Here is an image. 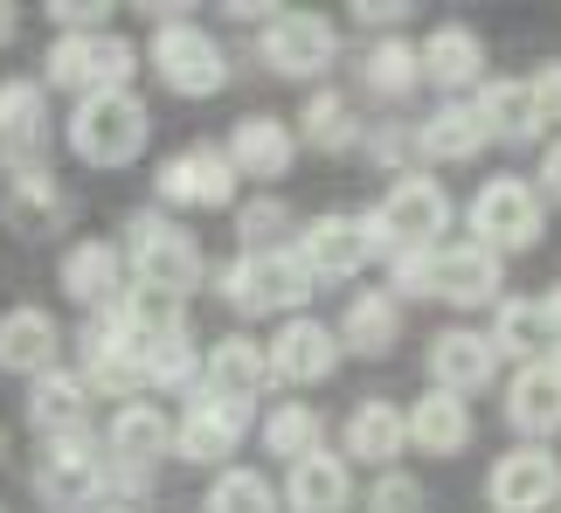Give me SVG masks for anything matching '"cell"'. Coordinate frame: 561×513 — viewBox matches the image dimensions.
<instances>
[{"instance_id": "cell-1", "label": "cell", "mask_w": 561, "mask_h": 513, "mask_svg": "<svg viewBox=\"0 0 561 513\" xmlns=\"http://www.w3.org/2000/svg\"><path fill=\"white\" fill-rule=\"evenodd\" d=\"M146 133H153V118H146V104L133 91H98L83 98L70 112V153L83 167H125L146 153Z\"/></svg>"}, {"instance_id": "cell-2", "label": "cell", "mask_w": 561, "mask_h": 513, "mask_svg": "<svg viewBox=\"0 0 561 513\" xmlns=\"http://www.w3.org/2000/svg\"><path fill=\"white\" fill-rule=\"evenodd\" d=\"M222 298L236 312H291L312 298V271L298 264V250H243L222 271Z\"/></svg>"}, {"instance_id": "cell-3", "label": "cell", "mask_w": 561, "mask_h": 513, "mask_svg": "<svg viewBox=\"0 0 561 513\" xmlns=\"http://www.w3.org/2000/svg\"><path fill=\"white\" fill-rule=\"evenodd\" d=\"M49 83H62V91H77L83 98H98V91H133V70H139V49L125 35H56L49 42Z\"/></svg>"}, {"instance_id": "cell-4", "label": "cell", "mask_w": 561, "mask_h": 513, "mask_svg": "<svg viewBox=\"0 0 561 513\" xmlns=\"http://www.w3.org/2000/svg\"><path fill=\"white\" fill-rule=\"evenodd\" d=\"M541 229H548V216H541V187L500 174V181H485L479 195H471V243H485L492 256L534 250V243H541Z\"/></svg>"}, {"instance_id": "cell-5", "label": "cell", "mask_w": 561, "mask_h": 513, "mask_svg": "<svg viewBox=\"0 0 561 513\" xmlns=\"http://www.w3.org/2000/svg\"><path fill=\"white\" fill-rule=\"evenodd\" d=\"M381 250L396 256V243H388L381 216H319L306 237H298V264H306L312 277H327V285H340V277L368 271Z\"/></svg>"}, {"instance_id": "cell-6", "label": "cell", "mask_w": 561, "mask_h": 513, "mask_svg": "<svg viewBox=\"0 0 561 513\" xmlns=\"http://www.w3.org/2000/svg\"><path fill=\"white\" fill-rule=\"evenodd\" d=\"M133 277L153 292L187 298L194 277H202V243L187 229H174L167 216H133Z\"/></svg>"}, {"instance_id": "cell-7", "label": "cell", "mask_w": 561, "mask_h": 513, "mask_svg": "<svg viewBox=\"0 0 561 513\" xmlns=\"http://www.w3.org/2000/svg\"><path fill=\"white\" fill-rule=\"evenodd\" d=\"M153 70H160L167 91H181V98H215L229 83V62L215 49V35H202L194 21H167L153 35Z\"/></svg>"}, {"instance_id": "cell-8", "label": "cell", "mask_w": 561, "mask_h": 513, "mask_svg": "<svg viewBox=\"0 0 561 513\" xmlns=\"http://www.w3.org/2000/svg\"><path fill=\"white\" fill-rule=\"evenodd\" d=\"M375 216H381L396 250H437L444 229H450V195H444V181H430V174H402L381 195Z\"/></svg>"}, {"instance_id": "cell-9", "label": "cell", "mask_w": 561, "mask_h": 513, "mask_svg": "<svg viewBox=\"0 0 561 513\" xmlns=\"http://www.w3.org/2000/svg\"><path fill=\"white\" fill-rule=\"evenodd\" d=\"M485 500H492V513H541V506H554L561 500V465H554V452H541V444L506 452L485 472Z\"/></svg>"}, {"instance_id": "cell-10", "label": "cell", "mask_w": 561, "mask_h": 513, "mask_svg": "<svg viewBox=\"0 0 561 513\" xmlns=\"http://www.w3.org/2000/svg\"><path fill=\"white\" fill-rule=\"evenodd\" d=\"M340 56V29L327 14H271L264 21V62L277 77H319Z\"/></svg>"}, {"instance_id": "cell-11", "label": "cell", "mask_w": 561, "mask_h": 513, "mask_svg": "<svg viewBox=\"0 0 561 513\" xmlns=\"http://www.w3.org/2000/svg\"><path fill=\"white\" fill-rule=\"evenodd\" d=\"M250 402L243 396H202L194 410L174 423V452L187 458V465H222L229 452H236V437L250 431Z\"/></svg>"}, {"instance_id": "cell-12", "label": "cell", "mask_w": 561, "mask_h": 513, "mask_svg": "<svg viewBox=\"0 0 561 513\" xmlns=\"http://www.w3.org/2000/svg\"><path fill=\"white\" fill-rule=\"evenodd\" d=\"M430 298H450V306H500V256L485 243H437L430 250Z\"/></svg>"}, {"instance_id": "cell-13", "label": "cell", "mask_w": 561, "mask_h": 513, "mask_svg": "<svg viewBox=\"0 0 561 513\" xmlns=\"http://www.w3.org/2000/svg\"><path fill=\"white\" fill-rule=\"evenodd\" d=\"M35 486H42V500H49V506H91L104 493V452L83 431L77 437H56L49 452H42Z\"/></svg>"}, {"instance_id": "cell-14", "label": "cell", "mask_w": 561, "mask_h": 513, "mask_svg": "<svg viewBox=\"0 0 561 513\" xmlns=\"http://www.w3.org/2000/svg\"><path fill=\"white\" fill-rule=\"evenodd\" d=\"M229 195H236V167H229V153H215V146H194V153H174L160 167V202L229 208Z\"/></svg>"}, {"instance_id": "cell-15", "label": "cell", "mask_w": 561, "mask_h": 513, "mask_svg": "<svg viewBox=\"0 0 561 513\" xmlns=\"http://www.w3.org/2000/svg\"><path fill=\"white\" fill-rule=\"evenodd\" d=\"M271 375L277 381H327L340 368V333L319 327V319H285V327L271 333Z\"/></svg>"}, {"instance_id": "cell-16", "label": "cell", "mask_w": 561, "mask_h": 513, "mask_svg": "<svg viewBox=\"0 0 561 513\" xmlns=\"http://www.w3.org/2000/svg\"><path fill=\"white\" fill-rule=\"evenodd\" d=\"M430 375H437V389L471 396V389H485V381L500 375V347H492V333L444 327L437 340H430Z\"/></svg>"}, {"instance_id": "cell-17", "label": "cell", "mask_w": 561, "mask_h": 513, "mask_svg": "<svg viewBox=\"0 0 561 513\" xmlns=\"http://www.w3.org/2000/svg\"><path fill=\"white\" fill-rule=\"evenodd\" d=\"M56 347H62L56 312L14 306L8 319H0V368H8V375H49L56 368Z\"/></svg>"}, {"instance_id": "cell-18", "label": "cell", "mask_w": 561, "mask_h": 513, "mask_svg": "<svg viewBox=\"0 0 561 513\" xmlns=\"http://www.w3.org/2000/svg\"><path fill=\"white\" fill-rule=\"evenodd\" d=\"M229 167H236V174H250V181L291 174V125L271 118V112L236 118V133H229Z\"/></svg>"}, {"instance_id": "cell-19", "label": "cell", "mask_w": 561, "mask_h": 513, "mask_svg": "<svg viewBox=\"0 0 561 513\" xmlns=\"http://www.w3.org/2000/svg\"><path fill=\"white\" fill-rule=\"evenodd\" d=\"M506 423L513 431H527V437H554L561 431V368L541 354V361H527L520 375H513V389H506Z\"/></svg>"}, {"instance_id": "cell-20", "label": "cell", "mask_w": 561, "mask_h": 513, "mask_svg": "<svg viewBox=\"0 0 561 513\" xmlns=\"http://www.w3.org/2000/svg\"><path fill=\"white\" fill-rule=\"evenodd\" d=\"M62 292L77 298V306H118L125 298V256H118V243H104V237H91V243H77L70 256H62Z\"/></svg>"}, {"instance_id": "cell-21", "label": "cell", "mask_w": 561, "mask_h": 513, "mask_svg": "<svg viewBox=\"0 0 561 513\" xmlns=\"http://www.w3.org/2000/svg\"><path fill=\"white\" fill-rule=\"evenodd\" d=\"M0 146H8V167L14 174H28V167H42V83L28 77H8L0 83Z\"/></svg>"}, {"instance_id": "cell-22", "label": "cell", "mask_w": 561, "mask_h": 513, "mask_svg": "<svg viewBox=\"0 0 561 513\" xmlns=\"http://www.w3.org/2000/svg\"><path fill=\"white\" fill-rule=\"evenodd\" d=\"M285 506H291V513H347V506H354V479H347V465H340L333 452L298 458L291 472H285Z\"/></svg>"}, {"instance_id": "cell-23", "label": "cell", "mask_w": 561, "mask_h": 513, "mask_svg": "<svg viewBox=\"0 0 561 513\" xmlns=\"http://www.w3.org/2000/svg\"><path fill=\"white\" fill-rule=\"evenodd\" d=\"M409 444L430 458H458L465 444H471V410H465V396H450V389H430L416 396V410H409Z\"/></svg>"}, {"instance_id": "cell-24", "label": "cell", "mask_w": 561, "mask_h": 513, "mask_svg": "<svg viewBox=\"0 0 561 513\" xmlns=\"http://www.w3.org/2000/svg\"><path fill=\"white\" fill-rule=\"evenodd\" d=\"M423 77H430V83H444L450 98L471 91V83L485 77V42L471 35V29H458V21H444V29L423 42Z\"/></svg>"}, {"instance_id": "cell-25", "label": "cell", "mask_w": 561, "mask_h": 513, "mask_svg": "<svg viewBox=\"0 0 561 513\" xmlns=\"http://www.w3.org/2000/svg\"><path fill=\"white\" fill-rule=\"evenodd\" d=\"M416 139H423V153H430V160H471L492 133H485L479 98H450V104H437V112L423 118V133H416Z\"/></svg>"}, {"instance_id": "cell-26", "label": "cell", "mask_w": 561, "mask_h": 513, "mask_svg": "<svg viewBox=\"0 0 561 513\" xmlns=\"http://www.w3.org/2000/svg\"><path fill=\"white\" fill-rule=\"evenodd\" d=\"M83 410H91V381H83V375H70V368L35 375V396H28L35 431H49V437H77V431H83Z\"/></svg>"}, {"instance_id": "cell-27", "label": "cell", "mask_w": 561, "mask_h": 513, "mask_svg": "<svg viewBox=\"0 0 561 513\" xmlns=\"http://www.w3.org/2000/svg\"><path fill=\"white\" fill-rule=\"evenodd\" d=\"M340 340H347L354 354L381 361V354L402 340V306H396V292H360V298H347V312H340Z\"/></svg>"}, {"instance_id": "cell-28", "label": "cell", "mask_w": 561, "mask_h": 513, "mask_svg": "<svg viewBox=\"0 0 561 513\" xmlns=\"http://www.w3.org/2000/svg\"><path fill=\"white\" fill-rule=\"evenodd\" d=\"M202 381H208V396H256L271 381V354L256 347V340H243V333H229L222 347H215L208 361H202Z\"/></svg>"}, {"instance_id": "cell-29", "label": "cell", "mask_w": 561, "mask_h": 513, "mask_svg": "<svg viewBox=\"0 0 561 513\" xmlns=\"http://www.w3.org/2000/svg\"><path fill=\"white\" fill-rule=\"evenodd\" d=\"M104 444H112L125 465L146 472L153 458L174 452V423H167V410H153V402H125V410L112 417V437H104Z\"/></svg>"}, {"instance_id": "cell-30", "label": "cell", "mask_w": 561, "mask_h": 513, "mask_svg": "<svg viewBox=\"0 0 561 513\" xmlns=\"http://www.w3.org/2000/svg\"><path fill=\"white\" fill-rule=\"evenodd\" d=\"M402 437H409V417L396 410V402H360V410L347 417V458L388 465L402 452Z\"/></svg>"}, {"instance_id": "cell-31", "label": "cell", "mask_w": 561, "mask_h": 513, "mask_svg": "<svg viewBox=\"0 0 561 513\" xmlns=\"http://www.w3.org/2000/svg\"><path fill=\"white\" fill-rule=\"evenodd\" d=\"M479 112H485V133L492 139H513V146L541 139V118H534L527 83H485V91H479Z\"/></svg>"}, {"instance_id": "cell-32", "label": "cell", "mask_w": 561, "mask_h": 513, "mask_svg": "<svg viewBox=\"0 0 561 513\" xmlns=\"http://www.w3.org/2000/svg\"><path fill=\"white\" fill-rule=\"evenodd\" d=\"M492 347H513V354L541 361V347H554L541 298H500V319H492Z\"/></svg>"}, {"instance_id": "cell-33", "label": "cell", "mask_w": 561, "mask_h": 513, "mask_svg": "<svg viewBox=\"0 0 561 513\" xmlns=\"http://www.w3.org/2000/svg\"><path fill=\"white\" fill-rule=\"evenodd\" d=\"M360 77H368V91H381V98H409L416 77H423V49H409L402 35H381L368 49V62H360Z\"/></svg>"}, {"instance_id": "cell-34", "label": "cell", "mask_w": 561, "mask_h": 513, "mask_svg": "<svg viewBox=\"0 0 561 513\" xmlns=\"http://www.w3.org/2000/svg\"><path fill=\"white\" fill-rule=\"evenodd\" d=\"M319 437H327V423H319V410L312 402H285V410H271L264 417V444L285 465H298V458H312L319 452Z\"/></svg>"}, {"instance_id": "cell-35", "label": "cell", "mask_w": 561, "mask_h": 513, "mask_svg": "<svg viewBox=\"0 0 561 513\" xmlns=\"http://www.w3.org/2000/svg\"><path fill=\"white\" fill-rule=\"evenodd\" d=\"M146 381H153V389H194V381H202V361H194L187 333L153 340V347H146Z\"/></svg>"}, {"instance_id": "cell-36", "label": "cell", "mask_w": 561, "mask_h": 513, "mask_svg": "<svg viewBox=\"0 0 561 513\" xmlns=\"http://www.w3.org/2000/svg\"><path fill=\"white\" fill-rule=\"evenodd\" d=\"M208 513H271V486L264 472H250V465H236L208 486Z\"/></svg>"}, {"instance_id": "cell-37", "label": "cell", "mask_w": 561, "mask_h": 513, "mask_svg": "<svg viewBox=\"0 0 561 513\" xmlns=\"http://www.w3.org/2000/svg\"><path fill=\"white\" fill-rule=\"evenodd\" d=\"M312 146H327V153H340V146L354 139V112H347V98L340 91H319L312 104H306V125H298Z\"/></svg>"}, {"instance_id": "cell-38", "label": "cell", "mask_w": 561, "mask_h": 513, "mask_svg": "<svg viewBox=\"0 0 561 513\" xmlns=\"http://www.w3.org/2000/svg\"><path fill=\"white\" fill-rule=\"evenodd\" d=\"M285 229V202H250V208H236V237H243L250 250H271V237Z\"/></svg>"}, {"instance_id": "cell-39", "label": "cell", "mask_w": 561, "mask_h": 513, "mask_svg": "<svg viewBox=\"0 0 561 513\" xmlns=\"http://www.w3.org/2000/svg\"><path fill=\"white\" fill-rule=\"evenodd\" d=\"M56 29L62 35H104V21H112V0H56Z\"/></svg>"}, {"instance_id": "cell-40", "label": "cell", "mask_w": 561, "mask_h": 513, "mask_svg": "<svg viewBox=\"0 0 561 513\" xmlns=\"http://www.w3.org/2000/svg\"><path fill=\"white\" fill-rule=\"evenodd\" d=\"M388 277H396V298H430V250H396Z\"/></svg>"}, {"instance_id": "cell-41", "label": "cell", "mask_w": 561, "mask_h": 513, "mask_svg": "<svg viewBox=\"0 0 561 513\" xmlns=\"http://www.w3.org/2000/svg\"><path fill=\"white\" fill-rule=\"evenodd\" d=\"M527 98H534V118H541V133L561 118V62H541V70L527 77Z\"/></svg>"}, {"instance_id": "cell-42", "label": "cell", "mask_w": 561, "mask_h": 513, "mask_svg": "<svg viewBox=\"0 0 561 513\" xmlns=\"http://www.w3.org/2000/svg\"><path fill=\"white\" fill-rule=\"evenodd\" d=\"M375 513H423V486L402 479V472H388V479L375 486Z\"/></svg>"}, {"instance_id": "cell-43", "label": "cell", "mask_w": 561, "mask_h": 513, "mask_svg": "<svg viewBox=\"0 0 561 513\" xmlns=\"http://www.w3.org/2000/svg\"><path fill=\"white\" fill-rule=\"evenodd\" d=\"M354 21H368V29H402V21H409V0H360Z\"/></svg>"}, {"instance_id": "cell-44", "label": "cell", "mask_w": 561, "mask_h": 513, "mask_svg": "<svg viewBox=\"0 0 561 513\" xmlns=\"http://www.w3.org/2000/svg\"><path fill=\"white\" fill-rule=\"evenodd\" d=\"M541 195L561 202V139H548V153H541Z\"/></svg>"}, {"instance_id": "cell-45", "label": "cell", "mask_w": 561, "mask_h": 513, "mask_svg": "<svg viewBox=\"0 0 561 513\" xmlns=\"http://www.w3.org/2000/svg\"><path fill=\"white\" fill-rule=\"evenodd\" d=\"M541 312H548V333H554V347H561V285L541 298Z\"/></svg>"}, {"instance_id": "cell-46", "label": "cell", "mask_w": 561, "mask_h": 513, "mask_svg": "<svg viewBox=\"0 0 561 513\" xmlns=\"http://www.w3.org/2000/svg\"><path fill=\"white\" fill-rule=\"evenodd\" d=\"M14 29H21V14H14V8H0V42H14Z\"/></svg>"}, {"instance_id": "cell-47", "label": "cell", "mask_w": 561, "mask_h": 513, "mask_svg": "<svg viewBox=\"0 0 561 513\" xmlns=\"http://www.w3.org/2000/svg\"><path fill=\"white\" fill-rule=\"evenodd\" d=\"M104 513H133V506H104Z\"/></svg>"}, {"instance_id": "cell-48", "label": "cell", "mask_w": 561, "mask_h": 513, "mask_svg": "<svg viewBox=\"0 0 561 513\" xmlns=\"http://www.w3.org/2000/svg\"><path fill=\"white\" fill-rule=\"evenodd\" d=\"M548 361H554V368H561V347H554V354H548Z\"/></svg>"}, {"instance_id": "cell-49", "label": "cell", "mask_w": 561, "mask_h": 513, "mask_svg": "<svg viewBox=\"0 0 561 513\" xmlns=\"http://www.w3.org/2000/svg\"><path fill=\"white\" fill-rule=\"evenodd\" d=\"M0 513H8V506H0Z\"/></svg>"}]
</instances>
